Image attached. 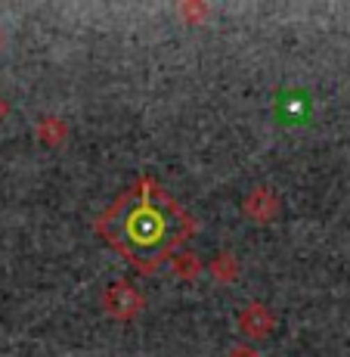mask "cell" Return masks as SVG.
I'll return each instance as SVG.
<instances>
[{"mask_svg": "<svg viewBox=\"0 0 350 357\" xmlns=\"http://www.w3.org/2000/svg\"><path fill=\"white\" fill-rule=\"evenodd\" d=\"M189 230L192 224L180 205L149 177H143L100 218V233L109 245L140 271H155L189 236Z\"/></svg>", "mask_w": 350, "mask_h": 357, "instance_id": "6da1fadb", "label": "cell"}]
</instances>
